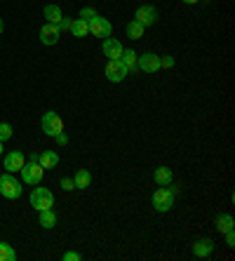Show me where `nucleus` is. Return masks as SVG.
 Wrapping results in <instances>:
<instances>
[{
  "instance_id": "1",
  "label": "nucleus",
  "mask_w": 235,
  "mask_h": 261,
  "mask_svg": "<svg viewBox=\"0 0 235 261\" xmlns=\"http://www.w3.org/2000/svg\"><path fill=\"white\" fill-rule=\"evenodd\" d=\"M21 179H24V184H31V186H38V184L42 181V174H45V170L40 167V163H38V153H31L29 163H24V167H21Z\"/></svg>"
},
{
  "instance_id": "2",
  "label": "nucleus",
  "mask_w": 235,
  "mask_h": 261,
  "mask_svg": "<svg viewBox=\"0 0 235 261\" xmlns=\"http://www.w3.org/2000/svg\"><path fill=\"white\" fill-rule=\"evenodd\" d=\"M31 205H33V210H38V212L52 210V207H55V195H52L49 189H33V193H31Z\"/></svg>"
},
{
  "instance_id": "3",
  "label": "nucleus",
  "mask_w": 235,
  "mask_h": 261,
  "mask_svg": "<svg viewBox=\"0 0 235 261\" xmlns=\"http://www.w3.org/2000/svg\"><path fill=\"white\" fill-rule=\"evenodd\" d=\"M174 198L176 195L167 189V186H160V189L153 193V207H155V212H169L172 205H174Z\"/></svg>"
},
{
  "instance_id": "4",
  "label": "nucleus",
  "mask_w": 235,
  "mask_h": 261,
  "mask_svg": "<svg viewBox=\"0 0 235 261\" xmlns=\"http://www.w3.org/2000/svg\"><path fill=\"white\" fill-rule=\"evenodd\" d=\"M40 125H42V132L47 134V137H57V134L64 132V120H61L59 113H55V111H47L42 116Z\"/></svg>"
},
{
  "instance_id": "5",
  "label": "nucleus",
  "mask_w": 235,
  "mask_h": 261,
  "mask_svg": "<svg viewBox=\"0 0 235 261\" xmlns=\"http://www.w3.org/2000/svg\"><path fill=\"white\" fill-rule=\"evenodd\" d=\"M0 193L5 195V198H10V200H14V198L21 195V184L10 172H5V174L0 176Z\"/></svg>"
},
{
  "instance_id": "6",
  "label": "nucleus",
  "mask_w": 235,
  "mask_h": 261,
  "mask_svg": "<svg viewBox=\"0 0 235 261\" xmlns=\"http://www.w3.org/2000/svg\"><path fill=\"white\" fill-rule=\"evenodd\" d=\"M134 21H139L144 29H148V26H153L158 21V10L153 5H141L137 10V14H134Z\"/></svg>"
},
{
  "instance_id": "7",
  "label": "nucleus",
  "mask_w": 235,
  "mask_h": 261,
  "mask_svg": "<svg viewBox=\"0 0 235 261\" xmlns=\"http://www.w3.org/2000/svg\"><path fill=\"white\" fill-rule=\"evenodd\" d=\"M87 24H90V33H94L97 38H109L111 31H113V26L109 24V19L99 17V14H97V17H92Z\"/></svg>"
},
{
  "instance_id": "8",
  "label": "nucleus",
  "mask_w": 235,
  "mask_h": 261,
  "mask_svg": "<svg viewBox=\"0 0 235 261\" xmlns=\"http://www.w3.org/2000/svg\"><path fill=\"white\" fill-rule=\"evenodd\" d=\"M127 75V68L122 66L120 59H109V64H106V78L111 80V83H120V80H125Z\"/></svg>"
},
{
  "instance_id": "9",
  "label": "nucleus",
  "mask_w": 235,
  "mask_h": 261,
  "mask_svg": "<svg viewBox=\"0 0 235 261\" xmlns=\"http://www.w3.org/2000/svg\"><path fill=\"white\" fill-rule=\"evenodd\" d=\"M137 68L139 71H144V73H155L158 68H160V57L153 55V52H146L144 57H139Z\"/></svg>"
},
{
  "instance_id": "10",
  "label": "nucleus",
  "mask_w": 235,
  "mask_h": 261,
  "mask_svg": "<svg viewBox=\"0 0 235 261\" xmlns=\"http://www.w3.org/2000/svg\"><path fill=\"white\" fill-rule=\"evenodd\" d=\"M59 36H61V31L57 24H45L40 29V40L45 45H57L59 43Z\"/></svg>"
},
{
  "instance_id": "11",
  "label": "nucleus",
  "mask_w": 235,
  "mask_h": 261,
  "mask_svg": "<svg viewBox=\"0 0 235 261\" xmlns=\"http://www.w3.org/2000/svg\"><path fill=\"white\" fill-rule=\"evenodd\" d=\"M24 153L21 151H10L5 155V170L10 172V174H12V172H19L21 170V167H24Z\"/></svg>"
},
{
  "instance_id": "12",
  "label": "nucleus",
  "mask_w": 235,
  "mask_h": 261,
  "mask_svg": "<svg viewBox=\"0 0 235 261\" xmlns=\"http://www.w3.org/2000/svg\"><path fill=\"white\" fill-rule=\"evenodd\" d=\"M122 45H120V40H115V38H103V55L109 57V59H120L122 57Z\"/></svg>"
},
{
  "instance_id": "13",
  "label": "nucleus",
  "mask_w": 235,
  "mask_h": 261,
  "mask_svg": "<svg viewBox=\"0 0 235 261\" xmlns=\"http://www.w3.org/2000/svg\"><path fill=\"white\" fill-rule=\"evenodd\" d=\"M214 240H210V238H202V240H198V243L193 245V252L195 256H200V259H205V256H210L212 252H214Z\"/></svg>"
},
{
  "instance_id": "14",
  "label": "nucleus",
  "mask_w": 235,
  "mask_h": 261,
  "mask_svg": "<svg viewBox=\"0 0 235 261\" xmlns=\"http://www.w3.org/2000/svg\"><path fill=\"white\" fill-rule=\"evenodd\" d=\"M38 163H40L42 170H52V167L59 165V155L55 151H42V153H38Z\"/></svg>"
},
{
  "instance_id": "15",
  "label": "nucleus",
  "mask_w": 235,
  "mask_h": 261,
  "mask_svg": "<svg viewBox=\"0 0 235 261\" xmlns=\"http://www.w3.org/2000/svg\"><path fill=\"white\" fill-rule=\"evenodd\" d=\"M120 61H122V66L127 68V73H134V71H139V68H137V61H139V57H137V52H134V49H127V52H122Z\"/></svg>"
},
{
  "instance_id": "16",
  "label": "nucleus",
  "mask_w": 235,
  "mask_h": 261,
  "mask_svg": "<svg viewBox=\"0 0 235 261\" xmlns=\"http://www.w3.org/2000/svg\"><path fill=\"white\" fill-rule=\"evenodd\" d=\"M153 176H155V184H158V186H169V184H172V179H174L172 170H169V167H165V165H163V167H158Z\"/></svg>"
},
{
  "instance_id": "17",
  "label": "nucleus",
  "mask_w": 235,
  "mask_h": 261,
  "mask_svg": "<svg viewBox=\"0 0 235 261\" xmlns=\"http://www.w3.org/2000/svg\"><path fill=\"white\" fill-rule=\"evenodd\" d=\"M68 31H71L75 38H85L87 33H90V24H87L85 19H73V24H71Z\"/></svg>"
},
{
  "instance_id": "18",
  "label": "nucleus",
  "mask_w": 235,
  "mask_h": 261,
  "mask_svg": "<svg viewBox=\"0 0 235 261\" xmlns=\"http://www.w3.org/2000/svg\"><path fill=\"white\" fill-rule=\"evenodd\" d=\"M90 181H92V174L87 170H78L75 172V176H73L75 189H90Z\"/></svg>"
},
{
  "instance_id": "19",
  "label": "nucleus",
  "mask_w": 235,
  "mask_h": 261,
  "mask_svg": "<svg viewBox=\"0 0 235 261\" xmlns=\"http://www.w3.org/2000/svg\"><path fill=\"white\" fill-rule=\"evenodd\" d=\"M233 217L230 214H219L217 217V231L219 233H228V231H233Z\"/></svg>"
},
{
  "instance_id": "20",
  "label": "nucleus",
  "mask_w": 235,
  "mask_h": 261,
  "mask_svg": "<svg viewBox=\"0 0 235 261\" xmlns=\"http://www.w3.org/2000/svg\"><path fill=\"white\" fill-rule=\"evenodd\" d=\"M61 17H64V14H61V10L57 5H47V7H45V19H47V24H59Z\"/></svg>"
},
{
  "instance_id": "21",
  "label": "nucleus",
  "mask_w": 235,
  "mask_h": 261,
  "mask_svg": "<svg viewBox=\"0 0 235 261\" xmlns=\"http://www.w3.org/2000/svg\"><path fill=\"white\" fill-rule=\"evenodd\" d=\"M40 226L42 228H55L57 226V214L52 210H42L40 212Z\"/></svg>"
},
{
  "instance_id": "22",
  "label": "nucleus",
  "mask_w": 235,
  "mask_h": 261,
  "mask_svg": "<svg viewBox=\"0 0 235 261\" xmlns=\"http://www.w3.org/2000/svg\"><path fill=\"white\" fill-rule=\"evenodd\" d=\"M144 33H146V29L141 24H139V21H129V24H127V36L129 38H134V40H139V38H144Z\"/></svg>"
},
{
  "instance_id": "23",
  "label": "nucleus",
  "mask_w": 235,
  "mask_h": 261,
  "mask_svg": "<svg viewBox=\"0 0 235 261\" xmlns=\"http://www.w3.org/2000/svg\"><path fill=\"white\" fill-rule=\"evenodd\" d=\"M14 259H17L14 249L7 243H0V261H14Z\"/></svg>"
},
{
  "instance_id": "24",
  "label": "nucleus",
  "mask_w": 235,
  "mask_h": 261,
  "mask_svg": "<svg viewBox=\"0 0 235 261\" xmlns=\"http://www.w3.org/2000/svg\"><path fill=\"white\" fill-rule=\"evenodd\" d=\"M10 137H12V127L7 122H0V141H7Z\"/></svg>"
},
{
  "instance_id": "25",
  "label": "nucleus",
  "mask_w": 235,
  "mask_h": 261,
  "mask_svg": "<svg viewBox=\"0 0 235 261\" xmlns=\"http://www.w3.org/2000/svg\"><path fill=\"white\" fill-rule=\"evenodd\" d=\"M92 17H97V10H94V7H83V10H80V19L90 21Z\"/></svg>"
},
{
  "instance_id": "26",
  "label": "nucleus",
  "mask_w": 235,
  "mask_h": 261,
  "mask_svg": "<svg viewBox=\"0 0 235 261\" xmlns=\"http://www.w3.org/2000/svg\"><path fill=\"white\" fill-rule=\"evenodd\" d=\"M172 66H174V57L165 55L163 59H160V68H172Z\"/></svg>"
},
{
  "instance_id": "27",
  "label": "nucleus",
  "mask_w": 235,
  "mask_h": 261,
  "mask_svg": "<svg viewBox=\"0 0 235 261\" xmlns=\"http://www.w3.org/2000/svg\"><path fill=\"white\" fill-rule=\"evenodd\" d=\"M61 189H64V191H73V189H75V184H73V179L64 176V179H61Z\"/></svg>"
},
{
  "instance_id": "28",
  "label": "nucleus",
  "mask_w": 235,
  "mask_h": 261,
  "mask_svg": "<svg viewBox=\"0 0 235 261\" xmlns=\"http://www.w3.org/2000/svg\"><path fill=\"white\" fill-rule=\"evenodd\" d=\"M83 259V256L78 254V252H66V254H64V261H80Z\"/></svg>"
},
{
  "instance_id": "29",
  "label": "nucleus",
  "mask_w": 235,
  "mask_h": 261,
  "mask_svg": "<svg viewBox=\"0 0 235 261\" xmlns=\"http://www.w3.org/2000/svg\"><path fill=\"white\" fill-rule=\"evenodd\" d=\"M71 24H73V21H71V19H64V17H61V21H59V24H57V26H59V31H64V29H71Z\"/></svg>"
},
{
  "instance_id": "30",
  "label": "nucleus",
  "mask_w": 235,
  "mask_h": 261,
  "mask_svg": "<svg viewBox=\"0 0 235 261\" xmlns=\"http://www.w3.org/2000/svg\"><path fill=\"white\" fill-rule=\"evenodd\" d=\"M226 245H228V247H235V233L233 231L226 233Z\"/></svg>"
},
{
  "instance_id": "31",
  "label": "nucleus",
  "mask_w": 235,
  "mask_h": 261,
  "mask_svg": "<svg viewBox=\"0 0 235 261\" xmlns=\"http://www.w3.org/2000/svg\"><path fill=\"white\" fill-rule=\"evenodd\" d=\"M55 139H57V144H59V146H66V144H68V137H66V134H64V132H61V134H57Z\"/></svg>"
},
{
  "instance_id": "32",
  "label": "nucleus",
  "mask_w": 235,
  "mask_h": 261,
  "mask_svg": "<svg viewBox=\"0 0 235 261\" xmlns=\"http://www.w3.org/2000/svg\"><path fill=\"white\" fill-rule=\"evenodd\" d=\"M184 3H188V5H195V3H200V0H184Z\"/></svg>"
},
{
  "instance_id": "33",
  "label": "nucleus",
  "mask_w": 235,
  "mask_h": 261,
  "mask_svg": "<svg viewBox=\"0 0 235 261\" xmlns=\"http://www.w3.org/2000/svg\"><path fill=\"white\" fill-rule=\"evenodd\" d=\"M3 31H5V24H3V19H0V33H3Z\"/></svg>"
},
{
  "instance_id": "34",
  "label": "nucleus",
  "mask_w": 235,
  "mask_h": 261,
  "mask_svg": "<svg viewBox=\"0 0 235 261\" xmlns=\"http://www.w3.org/2000/svg\"><path fill=\"white\" fill-rule=\"evenodd\" d=\"M0 155H3V141H0Z\"/></svg>"
}]
</instances>
